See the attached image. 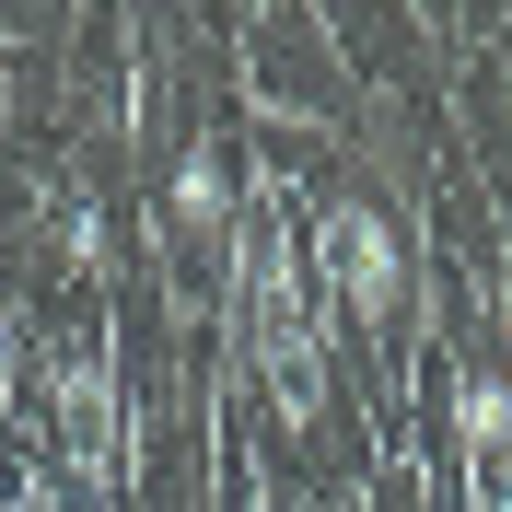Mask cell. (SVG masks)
<instances>
[{
	"mask_svg": "<svg viewBox=\"0 0 512 512\" xmlns=\"http://www.w3.org/2000/svg\"><path fill=\"white\" fill-rule=\"evenodd\" d=\"M315 256H326V291H338V315H350V326H384V315H396L408 256H396V222H384V210L338 198V210L315 222Z\"/></svg>",
	"mask_w": 512,
	"mask_h": 512,
	"instance_id": "obj_1",
	"label": "cell"
},
{
	"mask_svg": "<svg viewBox=\"0 0 512 512\" xmlns=\"http://www.w3.org/2000/svg\"><path fill=\"white\" fill-rule=\"evenodd\" d=\"M163 210H175V233H198V245H210V233L233 222V163L198 140V152L175 163V198H163Z\"/></svg>",
	"mask_w": 512,
	"mask_h": 512,
	"instance_id": "obj_2",
	"label": "cell"
},
{
	"mask_svg": "<svg viewBox=\"0 0 512 512\" xmlns=\"http://www.w3.org/2000/svg\"><path fill=\"white\" fill-rule=\"evenodd\" d=\"M454 443L478 454V466L512 443V384H501V373H466V384H454Z\"/></svg>",
	"mask_w": 512,
	"mask_h": 512,
	"instance_id": "obj_3",
	"label": "cell"
},
{
	"mask_svg": "<svg viewBox=\"0 0 512 512\" xmlns=\"http://www.w3.org/2000/svg\"><path fill=\"white\" fill-rule=\"evenodd\" d=\"M12 373H24V315L0 303V396H12Z\"/></svg>",
	"mask_w": 512,
	"mask_h": 512,
	"instance_id": "obj_4",
	"label": "cell"
},
{
	"mask_svg": "<svg viewBox=\"0 0 512 512\" xmlns=\"http://www.w3.org/2000/svg\"><path fill=\"white\" fill-rule=\"evenodd\" d=\"M501 384H512V268H501Z\"/></svg>",
	"mask_w": 512,
	"mask_h": 512,
	"instance_id": "obj_5",
	"label": "cell"
}]
</instances>
